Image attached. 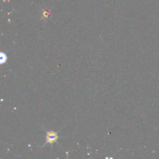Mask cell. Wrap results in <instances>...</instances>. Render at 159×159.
<instances>
[{"label":"cell","instance_id":"3","mask_svg":"<svg viewBox=\"0 0 159 159\" xmlns=\"http://www.w3.org/2000/svg\"><path fill=\"white\" fill-rule=\"evenodd\" d=\"M50 15V12L47 10H43V18H48Z\"/></svg>","mask_w":159,"mask_h":159},{"label":"cell","instance_id":"2","mask_svg":"<svg viewBox=\"0 0 159 159\" xmlns=\"http://www.w3.org/2000/svg\"><path fill=\"white\" fill-rule=\"evenodd\" d=\"M0 56H1V60H0V62H1V64L6 63V62L7 61V59H8L7 55H6L5 53L2 52L1 54H0Z\"/></svg>","mask_w":159,"mask_h":159},{"label":"cell","instance_id":"1","mask_svg":"<svg viewBox=\"0 0 159 159\" xmlns=\"http://www.w3.org/2000/svg\"><path fill=\"white\" fill-rule=\"evenodd\" d=\"M59 136L57 134V131H54V130H46V137H45V143L42 145L41 148L45 147L48 144H50L51 146L54 143H57V140H58Z\"/></svg>","mask_w":159,"mask_h":159}]
</instances>
